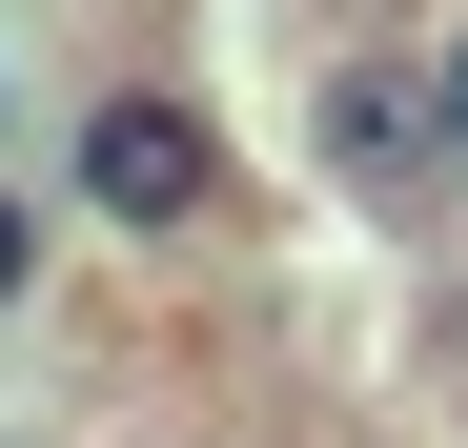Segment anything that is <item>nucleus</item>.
Segmentation results:
<instances>
[{
  "mask_svg": "<svg viewBox=\"0 0 468 448\" xmlns=\"http://www.w3.org/2000/svg\"><path fill=\"white\" fill-rule=\"evenodd\" d=\"M428 61H448V143H468V21H448V41H428Z\"/></svg>",
  "mask_w": 468,
  "mask_h": 448,
  "instance_id": "nucleus-4",
  "label": "nucleus"
},
{
  "mask_svg": "<svg viewBox=\"0 0 468 448\" xmlns=\"http://www.w3.org/2000/svg\"><path fill=\"white\" fill-rule=\"evenodd\" d=\"M21 285H41V204L0 184V326H21Z\"/></svg>",
  "mask_w": 468,
  "mask_h": 448,
  "instance_id": "nucleus-3",
  "label": "nucleus"
},
{
  "mask_svg": "<svg viewBox=\"0 0 468 448\" xmlns=\"http://www.w3.org/2000/svg\"><path fill=\"white\" fill-rule=\"evenodd\" d=\"M61 184H82V224H122V245H184V224L224 204V123L184 82H102L82 143H61Z\"/></svg>",
  "mask_w": 468,
  "mask_h": 448,
  "instance_id": "nucleus-2",
  "label": "nucleus"
},
{
  "mask_svg": "<svg viewBox=\"0 0 468 448\" xmlns=\"http://www.w3.org/2000/svg\"><path fill=\"white\" fill-rule=\"evenodd\" d=\"M305 164H326L346 204H387V224H408V204H448L468 184V143H448V61L428 41H326V82H305Z\"/></svg>",
  "mask_w": 468,
  "mask_h": 448,
  "instance_id": "nucleus-1",
  "label": "nucleus"
},
{
  "mask_svg": "<svg viewBox=\"0 0 468 448\" xmlns=\"http://www.w3.org/2000/svg\"><path fill=\"white\" fill-rule=\"evenodd\" d=\"M0 448H41V428H0Z\"/></svg>",
  "mask_w": 468,
  "mask_h": 448,
  "instance_id": "nucleus-5",
  "label": "nucleus"
}]
</instances>
